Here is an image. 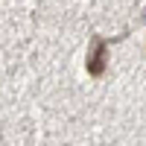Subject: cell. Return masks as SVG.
Here are the masks:
<instances>
[{
  "label": "cell",
  "instance_id": "1",
  "mask_svg": "<svg viewBox=\"0 0 146 146\" xmlns=\"http://www.w3.org/2000/svg\"><path fill=\"white\" fill-rule=\"evenodd\" d=\"M105 56H108V44L102 38H94L91 41V53H88V73H91V76H102Z\"/></svg>",
  "mask_w": 146,
  "mask_h": 146
}]
</instances>
